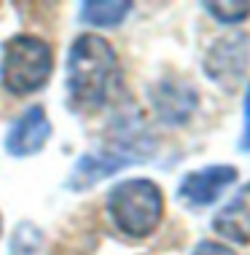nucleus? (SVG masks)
Masks as SVG:
<instances>
[{
	"label": "nucleus",
	"mask_w": 250,
	"mask_h": 255,
	"mask_svg": "<svg viewBox=\"0 0 250 255\" xmlns=\"http://www.w3.org/2000/svg\"><path fill=\"white\" fill-rule=\"evenodd\" d=\"M121 84L119 57L100 35L75 38L67 54V89L73 100L86 108H102L116 97Z\"/></svg>",
	"instance_id": "1"
},
{
	"label": "nucleus",
	"mask_w": 250,
	"mask_h": 255,
	"mask_svg": "<svg viewBox=\"0 0 250 255\" xmlns=\"http://www.w3.org/2000/svg\"><path fill=\"white\" fill-rule=\"evenodd\" d=\"M108 212L113 226L132 239H145L156 231L164 215V196L156 183L137 177L113 185L108 194Z\"/></svg>",
	"instance_id": "2"
},
{
	"label": "nucleus",
	"mask_w": 250,
	"mask_h": 255,
	"mask_svg": "<svg viewBox=\"0 0 250 255\" xmlns=\"http://www.w3.org/2000/svg\"><path fill=\"white\" fill-rule=\"evenodd\" d=\"M54 67L51 46L35 35H13L3 43L0 84L11 94H32L48 84Z\"/></svg>",
	"instance_id": "3"
},
{
	"label": "nucleus",
	"mask_w": 250,
	"mask_h": 255,
	"mask_svg": "<svg viewBox=\"0 0 250 255\" xmlns=\"http://www.w3.org/2000/svg\"><path fill=\"white\" fill-rule=\"evenodd\" d=\"M248 65H250V40L240 32L213 43V49L207 51L205 59L207 75L218 84H226L229 89L240 84V78L248 73Z\"/></svg>",
	"instance_id": "4"
},
{
	"label": "nucleus",
	"mask_w": 250,
	"mask_h": 255,
	"mask_svg": "<svg viewBox=\"0 0 250 255\" xmlns=\"http://www.w3.org/2000/svg\"><path fill=\"white\" fill-rule=\"evenodd\" d=\"M237 180V169L229 164H215V167L191 172L183 177L178 188V199L189 207H210L221 199V194Z\"/></svg>",
	"instance_id": "5"
},
{
	"label": "nucleus",
	"mask_w": 250,
	"mask_h": 255,
	"mask_svg": "<svg viewBox=\"0 0 250 255\" xmlns=\"http://www.w3.org/2000/svg\"><path fill=\"white\" fill-rule=\"evenodd\" d=\"M48 137H51V121H48L43 108L32 105L13 121L3 145L11 156L24 158V156H35L38 150H43Z\"/></svg>",
	"instance_id": "6"
},
{
	"label": "nucleus",
	"mask_w": 250,
	"mask_h": 255,
	"mask_svg": "<svg viewBox=\"0 0 250 255\" xmlns=\"http://www.w3.org/2000/svg\"><path fill=\"white\" fill-rule=\"evenodd\" d=\"M132 156H127L121 148H110V150H102V153H86L75 161V169L70 175V188L73 191H83L89 185L105 180L113 172H119L124 167H129Z\"/></svg>",
	"instance_id": "7"
},
{
	"label": "nucleus",
	"mask_w": 250,
	"mask_h": 255,
	"mask_svg": "<svg viewBox=\"0 0 250 255\" xmlns=\"http://www.w3.org/2000/svg\"><path fill=\"white\" fill-rule=\"evenodd\" d=\"M213 229L229 242L250 245V183L242 185L237 196L213 218Z\"/></svg>",
	"instance_id": "8"
},
{
	"label": "nucleus",
	"mask_w": 250,
	"mask_h": 255,
	"mask_svg": "<svg viewBox=\"0 0 250 255\" xmlns=\"http://www.w3.org/2000/svg\"><path fill=\"white\" fill-rule=\"evenodd\" d=\"M154 108L167 124H183L197 108V92L183 81H162L154 86Z\"/></svg>",
	"instance_id": "9"
},
{
	"label": "nucleus",
	"mask_w": 250,
	"mask_h": 255,
	"mask_svg": "<svg viewBox=\"0 0 250 255\" xmlns=\"http://www.w3.org/2000/svg\"><path fill=\"white\" fill-rule=\"evenodd\" d=\"M129 11H132V3H100V0H92V3L81 5V19L94 27H116L127 19Z\"/></svg>",
	"instance_id": "10"
},
{
	"label": "nucleus",
	"mask_w": 250,
	"mask_h": 255,
	"mask_svg": "<svg viewBox=\"0 0 250 255\" xmlns=\"http://www.w3.org/2000/svg\"><path fill=\"white\" fill-rule=\"evenodd\" d=\"M40 253H43V234H40V229L35 223L22 220L11 237V253L8 255H40Z\"/></svg>",
	"instance_id": "11"
},
{
	"label": "nucleus",
	"mask_w": 250,
	"mask_h": 255,
	"mask_svg": "<svg viewBox=\"0 0 250 255\" xmlns=\"http://www.w3.org/2000/svg\"><path fill=\"white\" fill-rule=\"evenodd\" d=\"M202 5L205 11H210L224 24H237L250 16V3H242V0H237V3H202Z\"/></svg>",
	"instance_id": "12"
},
{
	"label": "nucleus",
	"mask_w": 250,
	"mask_h": 255,
	"mask_svg": "<svg viewBox=\"0 0 250 255\" xmlns=\"http://www.w3.org/2000/svg\"><path fill=\"white\" fill-rule=\"evenodd\" d=\"M191 255H237V253L229 250V247L221 245V242H199L197 247H194Z\"/></svg>",
	"instance_id": "13"
},
{
	"label": "nucleus",
	"mask_w": 250,
	"mask_h": 255,
	"mask_svg": "<svg viewBox=\"0 0 250 255\" xmlns=\"http://www.w3.org/2000/svg\"><path fill=\"white\" fill-rule=\"evenodd\" d=\"M240 150L250 153V86H248V92H245V132H242Z\"/></svg>",
	"instance_id": "14"
}]
</instances>
